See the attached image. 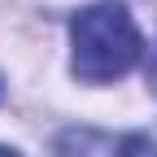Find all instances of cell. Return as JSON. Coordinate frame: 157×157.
<instances>
[{"label":"cell","mask_w":157,"mask_h":157,"mask_svg":"<svg viewBox=\"0 0 157 157\" xmlns=\"http://www.w3.org/2000/svg\"><path fill=\"white\" fill-rule=\"evenodd\" d=\"M70 70L83 83H113L144 52L135 17L118 0H96L70 17Z\"/></svg>","instance_id":"1"},{"label":"cell","mask_w":157,"mask_h":157,"mask_svg":"<svg viewBox=\"0 0 157 157\" xmlns=\"http://www.w3.org/2000/svg\"><path fill=\"white\" fill-rule=\"evenodd\" d=\"M118 157H157V127L131 131L122 144H118Z\"/></svg>","instance_id":"2"},{"label":"cell","mask_w":157,"mask_h":157,"mask_svg":"<svg viewBox=\"0 0 157 157\" xmlns=\"http://www.w3.org/2000/svg\"><path fill=\"white\" fill-rule=\"evenodd\" d=\"M148 83H153V92H157V61H153V70H148Z\"/></svg>","instance_id":"3"},{"label":"cell","mask_w":157,"mask_h":157,"mask_svg":"<svg viewBox=\"0 0 157 157\" xmlns=\"http://www.w3.org/2000/svg\"><path fill=\"white\" fill-rule=\"evenodd\" d=\"M0 157H17V153H13V148H0Z\"/></svg>","instance_id":"4"},{"label":"cell","mask_w":157,"mask_h":157,"mask_svg":"<svg viewBox=\"0 0 157 157\" xmlns=\"http://www.w3.org/2000/svg\"><path fill=\"white\" fill-rule=\"evenodd\" d=\"M0 96H5V83H0Z\"/></svg>","instance_id":"5"}]
</instances>
